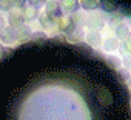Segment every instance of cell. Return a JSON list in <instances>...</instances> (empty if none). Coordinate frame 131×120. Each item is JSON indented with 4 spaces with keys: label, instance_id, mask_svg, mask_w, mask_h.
Returning <instances> with one entry per match:
<instances>
[{
    "label": "cell",
    "instance_id": "obj_2",
    "mask_svg": "<svg viewBox=\"0 0 131 120\" xmlns=\"http://www.w3.org/2000/svg\"><path fill=\"white\" fill-rule=\"evenodd\" d=\"M73 22H71V19L70 17H59L57 19V26H59V29H62V31H70V25H71Z\"/></svg>",
    "mask_w": 131,
    "mask_h": 120
},
{
    "label": "cell",
    "instance_id": "obj_10",
    "mask_svg": "<svg viewBox=\"0 0 131 120\" xmlns=\"http://www.w3.org/2000/svg\"><path fill=\"white\" fill-rule=\"evenodd\" d=\"M23 17H25V19H32V17H36V8H28V9H25V11H23Z\"/></svg>",
    "mask_w": 131,
    "mask_h": 120
},
{
    "label": "cell",
    "instance_id": "obj_8",
    "mask_svg": "<svg viewBox=\"0 0 131 120\" xmlns=\"http://www.w3.org/2000/svg\"><path fill=\"white\" fill-rule=\"evenodd\" d=\"M17 3V0H0V8L2 9H9Z\"/></svg>",
    "mask_w": 131,
    "mask_h": 120
},
{
    "label": "cell",
    "instance_id": "obj_6",
    "mask_svg": "<svg viewBox=\"0 0 131 120\" xmlns=\"http://www.w3.org/2000/svg\"><path fill=\"white\" fill-rule=\"evenodd\" d=\"M9 22H11L13 25H19V23L22 22V11H19V9L11 11V14H9Z\"/></svg>",
    "mask_w": 131,
    "mask_h": 120
},
{
    "label": "cell",
    "instance_id": "obj_5",
    "mask_svg": "<svg viewBox=\"0 0 131 120\" xmlns=\"http://www.w3.org/2000/svg\"><path fill=\"white\" fill-rule=\"evenodd\" d=\"M79 3H80L85 9H96V8L100 5L99 0H79Z\"/></svg>",
    "mask_w": 131,
    "mask_h": 120
},
{
    "label": "cell",
    "instance_id": "obj_16",
    "mask_svg": "<svg viewBox=\"0 0 131 120\" xmlns=\"http://www.w3.org/2000/svg\"><path fill=\"white\" fill-rule=\"evenodd\" d=\"M3 54H5V52H3V48H2V46H0V60H2V57H3Z\"/></svg>",
    "mask_w": 131,
    "mask_h": 120
},
{
    "label": "cell",
    "instance_id": "obj_14",
    "mask_svg": "<svg viewBox=\"0 0 131 120\" xmlns=\"http://www.w3.org/2000/svg\"><path fill=\"white\" fill-rule=\"evenodd\" d=\"M29 2H31L32 8H37V6H40V5L43 3V0H29Z\"/></svg>",
    "mask_w": 131,
    "mask_h": 120
},
{
    "label": "cell",
    "instance_id": "obj_9",
    "mask_svg": "<svg viewBox=\"0 0 131 120\" xmlns=\"http://www.w3.org/2000/svg\"><path fill=\"white\" fill-rule=\"evenodd\" d=\"M17 35H19V39L22 40V39H26V37H29V35H31V31H29V29H28L26 26H22V28L19 29Z\"/></svg>",
    "mask_w": 131,
    "mask_h": 120
},
{
    "label": "cell",
    "instance_id": "obj_15",
    "mask_svg": "<svg viewBox=\"0 0 131 120\" xmlns=\"http://www.w3.org/2000/svg\"><path fill=\"white\" fill-rule=\"evenodd\" d=\"M123 63H125L126 68H131V57H126V58L123 60Z\"/></svg>",
    "mask_w": 131,
    "mask_h": 120
},
{
    "label": "cell",
    "instance_id": "obj_3",
    "mask_svg": "<svg viewBox=\"0 0 131 120\" xmlns=\"http://www.w3.org/2000/svg\"><path fill=\"white\" fill-rule=\"evenodd\" d=\"M86 40H88V43H90L91 46H97V45L100 43V34L96 32V31H91V32L86 35Z\"/></svg>",
    "mask_w": 131,
    "mask_h": 120
},
{
    "label": "cell",
    "instance_id": "obj_13",
    "mask_svg": "<svg viewBox=\"0 0 131 120\" xmlns=\"http://www.w3.org/2000/svg\"><path fill=\"white\" fill-rule=\"evenodd\" d=\"M123 46H125V49H126L128 52H131V34H128V37L125 39V42H123Z\"/></svg>",
    "mask_w": 131,
    "mask_h": 120
},
{
    "label": "cell",
    "instance_id": "obj_7",
    "mask_svg": "<svg viewBox=\"0 0 131 120\" xmlns=\"http://www.w3.org/2000/svg\"><path fill=\"white\" fill-rule=\"evenodd\" d=\"M57 11H59V2H56V0H49V2H46V13L54 14Z\"/></svg>",
    "mask_w": 131,
    "mask_h": 120
},
{
    "label": "cell",
    "instance_id": "obj_4",
    "mask_svg": "<svg viewBox=\"0 0 131 120\" xmlns=\"http://www.w3.org/2000/svg\"><path fill=\"white\" fill-rule=\"evenodd\" d=\"M0 39H2L5 43H11L14 39H16V32L13 29H5L2 31V35H0Z\"/></svg>",
    "mask_w": 131,
    "mask_h": 120
},
{
    "label": "cell",
    "instance_id": "obj_1",
    "mask_svg": "<svg viewBox=\"0 0 131 120\" xmlns=\"http://www.w3.org/2000/svg\"><path fill=\"white\" fill-rule=\"evenodd\" d=\"M80 3H79V0H62V9H65V11H76L77 9V6H79Z\"/></svg>",
    "mask_w": 131,
    "mask_h": 120
},
{
    "label": "cell",
    "instance_id": "obj_12",
    "mask_svg": "<svg viewBox=\"0 0 131 120\" xmlns=\"http://www.w3.org/2000/svg\"><path fill=\"white\" fill-rule=\"evenodd\" d=\"M105 46H106V49H116L117 48V42L116 40H106V43H105Z\"/></svg>",
    "mask_w": 131,
    "mask_h": 120
},
{
    "label": "cell",
    "instance_id": "obj_11",
    "mask_svg": "<svg viewBox=\"0 0 131 120\" xmlns=\"http://www.w3.org/2000/svg\"><path fill=\"white\" fill-rule=\"evenodd\" d=\"M40 22H42V25H43L45 28H49V26H51V20H49V17H48L46 14L40 16Z\"/></svg>",
    "mask_w": 131,
    "mask_h": 120
},
{
    "label": "cell",
    "instance_id": "obj_17",
    "mask_svg": "<svg viewBox=\"0 0 131 120\" xmlns=\"http://www.w3.org/2000/svg\"><path fill=\"white\" fill-rule=\"evenodd\" d=\"M2 22H3V20H2V19H0V26H2Z\"/></svg>",
    "mask_w": 131,
    "mask_h": 120
}]
</instances>
